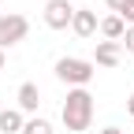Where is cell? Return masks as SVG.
Segmentation results:
<instances>
[{"label": "cell", "instance_id": "obj_1", "mask_svg": "<svg viewBox=\"0 0 134 134\" xmlns=\"http://www.w3.org/2000/svg\"><path fill=\"white\" fill-rule=\"evenodd\" d=\"M60 119H63L67 130H75V134L90 130V123H93V97H90V90H71L67 93L63 108H60Z\"/></svg>", "mask_w": 134, "mask_h": 134}, {"label": "cell", "instance_id": "obj_2", "mask_svg": "<svg viewBox=\"0 0 134 134\" xmlns=\"http://www.w3.org/2000/svg\"><path fill=\"white\" fill-rule=\"evenodd\" d=\"M93 75H97L93 60H78V56H60L56 60V78L67 82V86H75V90H86Z\"/></svg>", "mask_w": 134, "mask_h": 134}, {"label": "cell", "instance_id": "obj_3", "mask_svg": "<svg viewBox=\"0 0 134 134\" xmlns=\"http://www.w3.org/2000/svg\"><path fill=\"white\" fill-rule=\"evenodd\" d=\"M30 34V19L19 11H8V15H0V48H11V45H19L23 37Z\"/></svg>", "mask_w": 134, "mask_h": 134}, {"label": "cell", "instance_id": "obj_4", "mask_svg": "<svg viewBox=\"0 0 134 134\" xmlns=\"http://www.w3.org/2000/svg\"><path fill=\"white\" fill-rule=\"evenodd\" d=\"M71 19H75L71 0H48V4H45V26L48 30H67Z\"/></svg>", "mask_w": 134, "mask_h": 134}, {"label": "cell", "instance_id": "obj_5", "mask_svg": "<svg viewBox=\"0 0 134 134\" xmlns=\"http://www.w3.org/2000/svg\"><path fill=\"white\" fill-rule=\"evenodd\" d=\"M123 60V45L119 41H97L93 48V67H115Z\"/></svg>", "mask_w": 134, "mask_h": 134}, {"label": "cell", "instance_id": "obj_6", "mask_svg": "<svg viewBox=\"0 0 134 134\" xmlns=\"http://www.w3.org/2000/svg\"><path fill=\"white\" fill-rule=\"evenodd\" d=\"M97 11H90V8H75V19H71V30L78 34V37H93L97 34Z\"/></svg>", "mask_w": 134, "mask_h": 134}, {"label": "cell", "instance_id": "obj_7", "mask_svg": "<svg viewBox=\"0 0 134 134\" xmlns=\"http://www.w3.org/2000/svg\"><path fill=\"white\" fill-rule=\"evenodd\" d=\"M15 100H19V112H23V115H26V112H37V104H41V90L34 86V82H23Z\"/></svg>", "mask_w": 134, "mask_h": 134}, {"label": "cell", "instance_id": "obj_8", "mask_svg": "<svg viewBox=\"0 0 134 134\" xmlns=\"http://www.w3.org/2000/svg\"><path fill=\"white\" fill-rule=\"evenodd\" d=\"M97 30H100V37H104V41H123V34H127V23L119 19V15H104Z\"/></svg>", "mask_w": 134, "mask_h": 134}, {"label": "cell", "instance_id": "obj_9", "mask_svg": "<svg viewBox=\"0 0 134 134\" xmlns=\"http://www.w3.org/2000/svg\"><path fill=\"white\" fill-rule=\"evenodd\" d=\"M23 112L19 108H4L0 112V134H23Z\"/></svg>", "mask_w": 134, "mask_h": 134}, {"label": "cell", "instance_id": "obj_10", "mask_svg": "<svg viewBox=\"0 0 134 134\" xmlns=\"http://www.w3.org/2000/svg\"><path fill=\"white\" fill-rule=\"evenodd\" d=\"M23 134H52V123L41 119V115H30V119L23 123Z\"/></svg>", "mask_w": 134, "mask_h": 134}, {"label": "cell", "instance_id": "obj_11", "mask_svg": "<svg viewBox=\"0 0 134 134\" xmlns=\"http://www.w3.org/2000/svg\"><path fill=\"white\" fill-rule=\"evenodd\" d=\"M119 19H123L127 26H134V0H127V8L119 11Z\"/></svg>", "mask_w": 134, "mask_h": 134}, {"label": "cell", "instance_id": "obj_12", "mask_svg": "<svg viewBox=\"0 0 134 134\" xmlns=\"http://www.w3.org/2000/svg\"><path fill=\"white\" fill-rule=\"evenodd\" d=\"M123 48H127V52L134 56V26H127V34H123V41H119Z\"/></svg>", "mask_w": 134, "mask_h": 134}, {"label": "cell", "instance_id": "obj_13", "mask_svg": "<svg viewBox=\"0 0 134 134\" xmlns=\"http://www.w3.org/2000/svg\"><path fill=\"white\" fill-rule=\"evenodd\" d=\"M104 4H108V8H112V15H119V11H123V8H127V0H104Z\"/></svg>", "mask_w": 134, "mask_h": 134}, {"label": "cell", "instance_id": "obj_14", "mask_svg": "<svg viewBox=\"0 0 134 134\" xmlns=\"http://www.w3.org/2000/svg\"><path fill=\"white\" fill-rule=\"evenodd\" d=\"M100 134H123L119 127H104V130H100Z\"/></svg>", "mask_w": 134, "mask_h": 134}, {"label": "cell", "instance_id": "obj_15", "mask_svg": "<svg viewBox=\"0 0 134 134\" xmlns=\"http://www.w3.org/2000/svg\"><path fill=\"white\" fill-rule=\"evenodd\" d=\"M127 112H130V115H134V93H130V97H127Z\"/></svg>", "mask_w": 134, "mask_h": 134}, {"label": "cell", "instance_id": "obj_16", "mask_svg": "<svg viewBox=\"0 0 134 134\" xmlns=\"http://www.w3.org/2000/svg\"><path fill=\"white\" fill-rule=\"evenodd\" d=\"M4 63H8V56H4V48H0V71H4Z\"/></svg>", "mask_w": 134, "mask_h": 134}]
</instances>
